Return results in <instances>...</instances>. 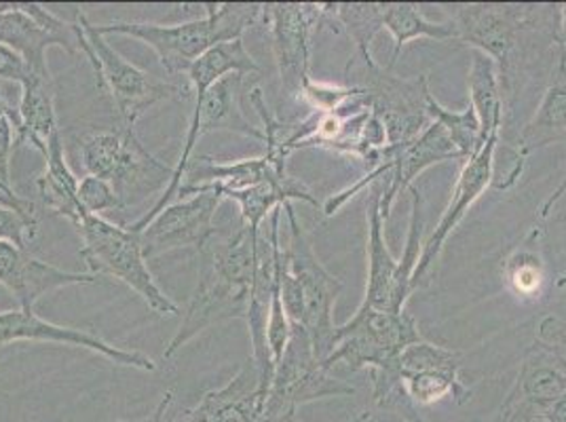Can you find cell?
<instances>
[{"instance_id":"23","label":"cell","mask_w":566,"mask_h":422,"mask_svg":"<svg viewBox=\"0 0 566 422\" xmlns=\"http://www.w3.org/2000/svg\"><path fill=\"white\" fill-rule=\"evenodd\" d=\"M22 87L20 106L15 113V146L25 144L36 148L39 152H48L51 136L57 129V115H55V85L53 76L30 72Z\"/></svg>"},{"instance_id":"39","label":"cell","mask_w":566,"mask_h":422,"mask_svg":"<svg viewBox=\"0 0 566 422\" xmlns=\"http://www.w3.org/2000/svg\"><path fill=\"white\" fill-rule=\"evenodd\" d=\"M556 287H566V275H563L560 279H556Z\"/></svg>"},{"instance_id":"22","label":"cell","mask_w":566,"mask_h":422,"mask_svg":"<svg viewBox=\"0 0 566 422\" xmlns=\"http://www.w3.org/2000/svg\"><path fill=\"white\" fill-rule=\"evenodd\" d=\"M266 395L262 376L250 357L224 387L208 391L192 410L206 422H260Z\"/></svg>"},{"instance_id":"8","label":"cell","mask_w":566,"mask_h":422,"mask_svg":"<svg viewBox=\"0 0 566 422\" xmlns=\"http://www.w3.org/2000/svg\"><path fill=\"white\" fill-rule=\"evenodd\" d=\"M72 226L81 236V259L92 275L125 283L157 315L180 313L178 305L155 282L138 233L87 211Z\"/></svg>"},{"instance_id":"30","label":"cell","mask_w":566,"mask_h":422,"mask_svg":"<svg viewBox=\"0 0 566 422\" xmlns=\"http://www.w3.org/2000/svg\"><path fill=\"white\" fill-rule=\"evenodd\" d=\"M39 236V218L0 205V241L30 252V245Z\"/></svg>"},{"instance_id":"11","label":"cell","mask_w":566,"mask_h":422,"mask_svg":"<svg viewBox=\"0 0 566 422\" xmlns=\"http://www.w3.org/2000/svg\"><path fill=\"white\" fill-rule=\"evenodd\" d=\"M355 387L345 376L332 372L315 355L307 329L292 326V336L275 366L262 421H280L298 414V408L326 398H349Z\"/></svg>"},{"instance_id":"19","label":"cell","mask_w":566,"mask_h":422,"mask_svg":"<svg viewBox=\"0 0 566 422\" xmlns=\"http://www.w3.org/2000/svg\"><path fill=\"white\" fill-rule=\"evenodd\" d=\"M20 340H30V342H55V345H66L74 349H85V351L97 352L106 357L108 361L125 366V368H136L142 372H155L157 363L153 357L144 355L140 351H127L115 347L99 336L90 334L85 329L64 328L55 326L48 319L39 317L32 310L25 308H15V310H0V347L20 342Z\"/></svg>"},{"instance_id":"29","label":"cell","mask_w":566,"mask_h":422,"mask_svg":"<svg viewBox=\"0 0 566 422\" xmlns=\"http://www.w3.org/2000/svg\"><path fill=\"white\" fill-rule=\"evenodd\" d=\"M427 115L433 123H438L447 129L450 140L461 152L463 163L468 159H472L473 155L484 146L482 131H480V120H478L472 104H468V108H463V110H449L433 97V94H429V97H427Z\"/></svg>"},{"instance_id":"35","label":"cell","mask_w":566,"mask_h":422,"mask_svg":"<svg viewBox=\"0 0 566 422\" xmlns=\"http://www.w3.org/2000/svg\"><path fill=\"white\" fill-rule=\"evenodd\" d=\"M171 401H174V393H171V391H167L166 395L161 398V401L157 403V408H155V410H153V412H150V414H148L146 419H140V421L132 422H166L167 410H169Z\"/></svg>"},{"instance_id":"36","label":"cell","mask_w":566,"mask_h":422,"mask_svg":"<svg viewBox=\"0 0 566 422\" xmlns=\"http://www.w3.org/2000/svg\"><path fill=\"white\" fill-rule=\"evenodd\" d=\"M558 53L566 60V2L558 4Z\"/></svg>"},{"instance_id":"3","label":"cell","mask_w":566,"mask_h":422,"mask_svg":"<svg viewBox=\"0 0 566 422\" xmlns=\"http://www.w3.org/2000/svg\"><path fill=\"white\" fill-rule=\"evenodd\" d=\"M290 226L287 245H282L280 226L275 231V266L280 275L283 308L292 326L307 329L315 355L324 361L332 351L334 305L343 292V282L319 262L313 241L301 224L294 205L285 203Z\"/></svg>"},{"instance_id":"2","label":"cell","mask_w":566,"mask_h":422,"mask_svg":"<svg viewBox=\"0 0 566 422\" xmlns=\"http://www.w3.org/2000/svg\"><path fill=\"white\" fill-rule=\"evenodd\" d=\"M259 231L239 222L233 233L212 241L197 254L199 282L185 310V319L164 352L169 361L190 340L229 319H248L259 266Z\"/></svg>"},{"instance_id":"17","label":"cell","mask_w":566,"mask_h":422,"mask_svg":"<svg viewBox=\"0 0 566 422\" xmlns=\"http://www.w3.org/2000/svg\"><path fill=\"white\" fill-rule=\"evenodd\" d=\"M552 144H566V60L556 53V68L531 120L514 144L505 146L507 167L493 180L496 190L516 187L533 152Z\"/></svg>"},{"instance_id":"20","label":"cell","mask_w":566,"mask_h":422,"mask_svg":"<svg viewBox=\"0 0 566 422\" xmlns=\"http://www.w3.org/2000/svg\"><path fill=\"white\" fill-rule=\"evenodd\" d=\"M102 277L87 273H72L57 268L49 262L34 259L30 252L15 247L13 243L0 241V285L18 300L20 308L32 310L34 305L49 292L69 285H92Z\"/></svg>"},{"instance_id":"28","label":"cell","mask_w":566,"mask_h":422,"mask_svg":"<svg viewBox=\"0 0 566 422\" xmlns=\"http://www.w3.org/2000/svg\"><path fill=\"white\" fill-rule=\"evenodd\" d=\"M385 30L394 36V53L387 71L400 60L401 49L417 39H436V41H454V28L450 22H431L427 20L419 4L412 2H385Z\"/></svg>"},{"instance_id":"26","label":"cell","mask_w":566,"mask_h":422,"mask_svg":"<svg viewBox=\"0 0 566 422\" xmlns=\"http://www.w3.org/2000/svg\"><path fill=\"white\" fill-rule=\"evenodd\" d=\"M45 157V171L36 178L39 194L51 213L66 218L69 222H76L85 210L78 201V178L72 173L66 163L64 144L60 131L51 136Z\"/></svg>"},{"instance_id":"5","label":"cell","mask_w":566,"mask_h":422,"mask_svg":"<svg viewBox=\"0 0 566 422\" xmlns=\"http://www.w3.org/2000/svg\"><path fill=\"white\" fill-rule=\"evenodd\" d=\"M387 178L378 180L368 188V203H366V222H368V282H366V296L361 306L378 308V310H403L412 287V275L421 259L423 250V197L417 188H410L412 205H410V224L406 236V250L401 260L394 259L387 247L385 239V220L380 213V199L385 192Z\"/></svg>"},{"instance_id":"12","label":"cell","mask_w":566,"mask_h":422,"mask_svg":"<svg viewBox=\"0 0 566 422\" xmlns=\"http://www.w3.org/2000/svg\"><path fill=\"white\" fill-rule=\"evenodd\" d=\"M368 110L380 120L387 146H406L417 140L431 125L427 115V97L431 94L427 74L401 78L387 68L364 66L361 81Z\"/></svg>"},{"instance_id":"33","label":"cell","mask_w":566,"mask_h":422,"mask_svg":"<svg viewBox=\"0 0 566 422\" xmlns=\"http://www.w3.org/2000/svg\"><path fill=\"white\" fill-rule=\"evenodd\" d=\"M28 76H30V68H28L24 57L18 55L13 49L0 43V78L22 85Z\"/></svg>"},{"instance_id":"14","label":"cell","mask_w":566,"mask_h":422,"mask_svg":"<svg viewBox=\"0 0 566 422\" xmlns=\"http://www.w3.org/2000/svg\"><path fill=\"white\" fill-rule=\"evenodd\" d=\"M0 43L22 55L30 72L49 74V48L78 53V25L36 2H0Z\"/></svg>"},{"instance_id":"32","label":"cell","mask_w":566,"mask_h":422,"mask_svg":"<svg viewBox=\"0 0 566 422\" xmlns=\"http://www.w3.org/2000/svg\"><path fill=\"white\" fill-rule=\"evenodd\" d=\"M15 115L0 94V182L11 187V159L15 148Z\"/></svg>"},{"instance_id":"4","label":"cell","mask_w":566,"mask_h":422,"mask_svg":"<svg viewBox=\"0 0 566 422\" xmlns=\"http://www.w3.org/2000/svg\"><path fill=\"white\" fill-rule=\"evenodd\" d=\"M206 15L185 24L161 25L142 22L95 24L97 32L134 36L153 49L169 76H187L190 66L220 43L239 41L248 28L262 22L264 4L222 2L203 4Z\"/></svg>"},{"instance_id":"13","label":"cell","mask_w":566,"mask_h":422,"mask_svg":"<svg viewBox=\"0 0 566 422\" xmlns=\"http://www.w3.org/2000/svg\"><path fill=\"white\" fill-rule=\"evenodd\" d=\"M262 22L271 32L273 55L283 89L301 97L311 76V49L315 34L324 28L322 4L315 2H271L264 4Z\"/></svg>"},{"instance_id":"6","label":"cell","mask_w":566,"mask_h":422,"mask_svg":"<svg viewBox=\"0 0 566 422\" xmlns=\"http://www.w3.org/2000/svg\"><path fill=\"white\" fill-rule=\"evenodd\" d=\"M566 401V321L547 315L535 342L520 359L518 376L503 399L496 422H547Z\"/></svg>"},{"instance_id":"1","label":"cell","mask_w":566,"mask_h":422,"mask_svg":"<svg viewBox=\"0 0 566 422\" xmlns=\"http://www.w3.org/2000/svg\"><path fill=\"white\" fill-rule=\"evenodd\" d=\"M454 41L495 62L505 113L512 110L524 81L533 71L543 45L558 48V25L552 4H444Z\"/></svg>"},{"instance_id":"27","label":"cell","mask_w":566,"mask_h":422,"mask_svg":"<svg viewBox=\"0 0 566 422\" xmlns=\"http://www.w3.org/2000/svg\"><path fill=\"white\" fill-rule=\"evenodd\" d=\"M468 89L478 120L482 141L501 136L505 123V102L501 94V83L496 74L495 62L480 51H473L472 64L468 72Z\"/></svg>"},{"instance_id":"38","label":"cell","mask_w":566,"mask_h":422,"mask_svg":"<svg viewBox=\"0 0 566 422\" xmlns=\"http://www.w3.org/2000/svg\"><path fill=\"white\" fill-rule=\"evenodd\" d=\"M174 422H206L192 408H189V410H182L176 419H174Z\"/></svg>"},{"instance_id":"10","label":"cell","mask_w":566,"mask_h":422,"mask_svg":"<svg viewBox=\"0 0 566 422\" xmlns=\"http://www.w3.org/2000/svg\"><path fill=\"white\" fill-rule=\"evenodd\" d=\"M78 53L87 57L97 78V87L111 97L123 127H136L142 115L155 104L169 97H192L187 85L155 78L153 74L134 66L117 49L111 48L106 36L97 32L85 13H76Z\"/></svg>"},{"instance_id":"37","label":"cell","mask_w":566,"mask_h":422,"mask_svg":"<svg viewBox=\"0 0 566 422\" xmlns=\"http://www.w3.org/2000/svg\"><path fill=\"white\" fill-rule=\"evenodd\" d=\"M370 419H373V414L366 410V412H359L357 416H354L352 421H345V422H370ZM271 422H305L301 421L298 419V414H294V416H285V419H280V421H271Z\"/></svg>"},{"instance_id":"24","label":"cell","mask_w":566,"mask_h":422,"mask_svg":"<svg viewBox=\"0 0 566 422\" xmlns=\"http://www.w3.org/2000/svg\"><path fill=\"white\" fill-rule=\"evenodd\" d=\"M543 236L542 226H533L501 262L503 285L520 303H537L549 279Z\"/></svg>"},{"instance_id":"9","label":"cell","mask_w":566,"mask_h":422,"mask_svg":"<svg viewBox=\"0 0 566 422\" xmlns=\"http://www.w3.org/2000/svg\"><path fill=\"white\" fill-rule=\"evenodd\" d=\"M419 340L423 338L417 319L406 308L396 313L359 305L352 319L336 326L324 366L340 376L377 372L394 366L401 351Z\"/></svg>"},{"instance_id":"31","label":"cell","mask_w":566,"mask_h":422,"mask_svg":"<svg viewBox=\"0 0 566 422\" xmlns=\"http://www.w3.org/2000/svg\"><path fill=\"white\" fill-rule=\"evenodd\" d=\"M78 201L83 210L94 215H102L108 211H123L113 184L95 176H85L83 180H78Z\"/></svg>"},{"instance_id":"18","label":"cell","mask_w":566,"mask_h":422,"mask_svg":"<svg viewBox=\"0 0 566 422\" xmlns=\"http://www.w3.org/2000/svg\"><path fill=\"white\" fill-rule=\"evenodd\" d=\"M501 136H495L473 155L472 159H468L461 173L457 178V184L452 190L450 203L442 213L438 226L433 229L431 236L423 243L421 250V259L415 268L412 275V287L417 289L419 285H423L424 279L429 277L431 268L436 266V262L440 259L449 236L454 233V229L463 222V218L468 215V211L472 210L473 203L486 192V188L493 184L495 180V155L499 148Z\"/></svg>"},{"instance_id":"34","label":"cell","mask_w":566,"mask_h":422,"mask_svg":"<svg viewBox=\"0 0 566 422\" xmlns=\"http://www.w3.org/2000/svg\"><path fill=\"white\" fill-rule=\"evenodd\" d=\"M566 194V171H565V178H563V182L558 184V187L554 188L552 190V194L543 201L542 210H539V215H542V220H545V218H549V213L554 211V208L560 203V199L565 197Z\"/></svg>"},{"instance_id":"16","label":"cell","mask_w":566,"mask_h":422,"mask_svg":"<svg viewBox=\"0 0 566 422\" xmlns=\"http://www.w3.org/2000/svg\"><path fill=\"white\" fill-rule=\"evenodd\" d=\"M461 366L459 352L419 340L401 351L398 376L408 398L421 410L449 398L463 405L472 399V389L459 376Z\"/></svg>"},{"instance_id":"25","label":"cell","mask_w":566,"mask_h":422,"mask_svg":"<svg viewBox=\"0 0 566 422\" xmlns=\"http://www.w3.org/2000/svg\"><path fill=\"white\" fill-rule=\"evenodd\" d=\"M324 28L334 34L345 32L354 39L355 53L349 60H361L364 66H375L373 41L385 30V2H322Z\"/></svg>"},{"instance_id":"15","label":"cell","mask_w":566,"mask_h":422,"mask_svg":"<svg viewBox=\"0 0 566 422\" xmlns=\"http://www.w3.org/2000/svg\"><path fill=\"white\" fill-rule=\"evenodd\" d=\"M222 201L224 197L220 192L203 190L167 205L140 233L146 260L178 250H195L199 254L218 233L213 229V218Z\"/></svg>"},{"instance_id":"7","label":"cell","mask_w":566,"mask_h":422,"mask_svg":"<svg viewBox=\"0 0 566 422\" xmlns=\"http://www.w3.org/2000/svg\"><path fill=\"white\" fill-rule=\"evenodd\" d=\"M81 161L87 176L111 182L123 210L136 208L150 194L166 190L174 169L153 157L134 127L94 131L78 141Z\"/></svg>"},{"instance_id":"21","label":"cell","mask_w":566,"mask_h":422,"mask_svg":"<svg viewBox=\"0 0 566 422\" xmlns=\"http://www.w3.org/2000/svg\"><path fill=\"white\" fill-rule=\"evenodd\" d=\"M444 161H463L461 152L450 140L447 129L431 120V125L423 134L410 144L400 146L394 159V167L387 173V184L380 199V213L387 222L391 210L403 190H410L412 182L429 169L431 165L444 163Z\"/></svg>"}]
</instances>
